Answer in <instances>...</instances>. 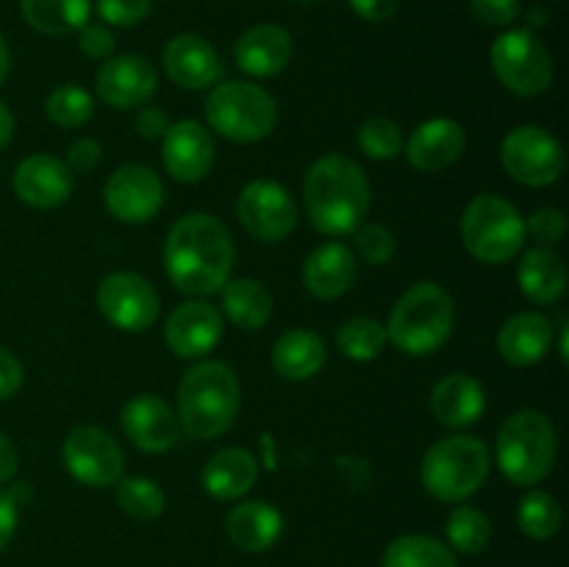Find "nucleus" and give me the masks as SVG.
<instances>
[{
  "instance_id": "72a5a7b5",
  "label": "nucleus",
  "mask_w": 569,
  "mask_h": 567,
  "mask_svg": "<svg viewBox=\"0 0 569 567\" xmlns=\"http://www.w3.org/2000/svg\"><path fill=\"white\" fill-rule=\"evenodd\" d=\"M117 487V506L133 520H156L164 511L167 498L164 489L144 476H126L114 484Z\"/></svg>"
},
{
  "instance_id": "a18cd8bd",
  "label": "nucleus",
  "mask_w": 569,
  "mask_h": 567,
  "mask_svg": "<svg viewBox=\"0 0 569 567\" xmlns=\"http://www.w3.org/2000/svg\"><path fill=\"white\" fill-rule=\"evenodd\" d=\"M133 128H137L139 137L161 139L167 128H170V117H167L161 109H156V106H142L137 120H133Z\"/></svg>"
},
{
  "instance_id": "f8f14e48",
  "label": "nucleus",
  "mask_w": 569,
  "mask_h": 567,
  "mask_svg": "<svg viewBox=\"0 0 569 567\" xmlns=\"http://www.w3.org/2000/svg\"><path fill=\"white\" fill-rule=\"evenodd\" d=\"M159 292L139 272H111L98 287L100 315L120 331H148L159 317Z\"/></svg>"
},
{
  "instance_id": "6ab92c4d",
  "label": "nucleus",
  "mask_w": 569,
  "mask_h": 567,
  "mask_svg": "<svg viewBox=\"0 0 569 567\" xmlns=\"http://www.w3.org/2000/svg\"><path fill=\"white\" fill-rule=\"evenodd\" d=\"M14 192L22 203L33 206V209H56V206L67 203L72 195V172L67 165L56 156L33 153L17 165Z\"/></svg>"
},
{
  "instance_id": "423d86ee",
  "label": "nucleus",
  "mask_w": 569,
  "mask_h": 567,
  "mask_svg": "<svg viewBox=\"0 0 569 567\" xmlns=\"http://www.w3.org/2000/svg\"><path fill=\"white\" fill-rule=\"evenodd\" d=\"M492 456L483 439L470 434H453L428 448L420 478L428 493L439 500H465L487 484Z\"/></svg>"
},
{
  "instance_id": "864d4df0",
  "label": "nucleus",
  "mask_w": 569,
  "mask_h": 567,
  "mask_svg": "<svg viewBox=\"0 0 569 567\" xmlns=\"http://www.w3.org/2000/svg\"><path fill=\"white\" fill-rule=\"evenodd\" d=\"M9 64H11L9 44H6L3 33H0V83H3V81H6V76H9Z\"/></svg>"
},
{
  "instance_id": "ddd939ff",
  "label": "nucleus",
  "mask_w": 569,
  "mask_h": 567,
  "mask_svg": "<svg viewBox=\"0 0 569 567\" xmlns=\"http://www.w3.org/2000/svg\"><path fill=\"white\" fill-rule=\"evenodd\" d=\"M237 217L250 237L281 242L298 226V203L278 181H250L237 200Z\"/></svg>"
},
{
  "instance_id": "5fc2aeb1",
  "label": "nucleus",
  "mask_w": 569,
  "mask_h": 567,
  "mask_svg": "<svg viewBox=\"0 0 569 567\" xmlns=\"http://www.w3.org/2000/svg\"><path fill=\"white\" fill-rule=\"evenodd\" d=\"M292 3H303V6H309V3H320V0H292Z\"/></svg>"
},
{
  "instance_id": "b1692460",
  "label": "nucleus",
  "mask_w": 569,
  "mask_h": 567,
  "mask_svg": "<svg viewBox=\"0 0 569 567\" xmlns=\"http://www.w3.org/2000/svg\"><path fill=\"white\" fill-rule=\"evenodd\" d=\"M553 348V322L539 311L511 315L498 331V354L509 365L528 367L542 361Z\"/></svg>"
},
{
  "instance_id": "bb28decb",
  "label": "nucleus",
  "mask_w": 569,
  "mask_h": 567,
  "mask_svg": "<svg viewBox=\"0 0 569 567\" xmlns=\"http://www.w3.org/2000/svg\"><path fill=\"white\" fill-rule=\"evenodd\" d=\"M517 284L528 300L539 306L559 304L567 292V265L553 248H531L520 256Z\"/></svg>"
},
{
  "instance_id": "f257e3e1",
  "label": "nucleus",
  "mask_w": 569,
  "mask_h": 567,
  "mask_svg": "<svg viewBox=\"0 0 569 567\" xmlns=\"http://www.w3.org/2000/svg\"><path fill=\"white\" fill-rule=\"evenodd\" d=\"M233 259L237 250L231 231L214 215H183L167 233L164 270L170 281L192 298H206L222 289L231 278Z\"/></svg>"
},
{
  "instance_id": "ea45409f",
  "label": "nucleus",
  "mask_w": 569,
  "mask_h": 567,
  "mask_svg": "<svg viewBox=\"0 0 569 567\" xmlns=\"http://www.w3.org/2000/svg\"><path fill=\"white\" fill-rule=\"evenodd\" d=\"M153 0H98V14L106 26L133 28L150 14Z\"/></svg>"
},
{
  "instance_id": "c85d7f7f",
  "label": "nucleus",
  "mask_w": 569,
  "mask_h": 567,
  "mask_svg": "<svg viewBox=\"0 0 569 567\" xmlns=\"http://www.w3.org/2000/svg\"><path fill=\"white\" fill-rule=\"evenodd\" d=\"M326 365V342L309 328H292L272 345V367L289 381H309Z\"/></svg>"
},
{
  "instance_id": "2f4dec72",
  "label": "nucleus",
  "mask_w": 569,
  "mask_h": 567,
  "mask_svg": "<svg viewBox=\"0 0 569 567\" xmlns=\"http://www.w3.org/2000/svg\"><path fill=\"white\" fill-rule=\"evenodd\" d=\"M381 567H459L456 554L426 534H406L389 543Z\"/></svg>"
},
{
  "instance_id": "f3484780",
  "label": "nucleus",
  "mask_w": 569,
  "mask_h": 567,
  "mask_svg": "<svg viewBox=\"0 0 569 567\" xmlns=\"http://www.w3.org/2000/svg\"><path fill=\"white\" fill-rule=\"evenodd\" d=\"M164 339L181 359H200L222 339V315L206 300H187L176 306L164 328Z\"/></svg>"
},
{
  "instance_id": "393cba45",
  "label": "nucleus",
  "mask_w": 569,
  "mask_h": 567,
  "mask_svg": "<svg viewBox=\"0 0 569 567\" xmlns=\"http://www.w3.org/2000/svg\"><path fill=\"white\" fill-rule=\"evenodd\" d=\"M283 517L267 500H244L226 517V534L244 554H264L281 539Z\"/></svg>"
},
{
  "instance_id": "9d476101",
  "label": "nucleus",
  "mask_w": 569,
  "mask_h": 567,
  "mask_svg": "<svg viewBox=\"0 0 569 567\" xmlns=\"http://www.w3.org/2000/svg\"><path fill=\"white\" fill-rule=\"evenodd\" d=\"M503 170L522 187H550L565 172V148L539 126H520L506 133L500 145Z\"/></svg>"
},
{
  "instance_id": "a878e982",
  "label": "nucleus",
  "mask_w": 569,
  "mask_h": 567,
  "mask_svg": "<svg viewBox=\"0 0 569 567\" xmlns=\"http://www.w3.org/2000/svg\"><path fill=\"white\" fill-rule=\"evenodd\" d=\"M483 409H487L483 384L467 372H450L431 392L433 417L448 428L472 426L483 415Z\"/></svg>"
},
{
  "instance_id": "cd10ccee",
  "label": "nucleus",
  "mask_w": 569,
  "mask_h": 567,
  "mask_svg": "<svg viewBox=\"0 0 569 567\" xmlns=\"http://www.w3.org/2000/svg\"><path fill=\"white\" fill-rule=\"evenodd\" d=\"M259 461L244 448H222L206 461L203 489L217 500H237L253 489Z\"/></svg>"
},
{
  "instance_id": "09e8293b",
  "label": "nucleus",
  "mask_w": 569,
  "mask_h": 567,
  "mask_svg": "<svg viewBox=\"0 0 569 567\" xmlns=\"http://www.w3.org/2000/svg\"><path fill=\"white\" fill-rule=\"evenodd\" d=\"M17 517H20V509H17L14 500L9 498L6 489H0V550L11 543L17 531Z\"/></svg>"
},
{
  "instance_id": "49530a36",
  "label": "nucleus",
  "mask_w": 569,
  "mask_h": 567,
  "mask_svg": "<svg viewBox=\"0 0 569 567\" xmlns=\"http://www.w3.org/2000/svg\"><path fill=\"white\" fill-rule=\"evenodd\" d=\"M22 387V365L14 354L0 348V400H9Z\"/></svg>"
},
{
  "instance_id": "8fccbe9b",
  "label": "nucleus",
  "mask_w": 569,
  "mask_h": 567,
  "mask_svg": "<svg viewBox=\"0 0 569 567\" xmlns=\"http://www.w3.org/2000/svg\"><path fill=\"white\" fill-rule=\"evenodd\" d=\"M17 465H20V459H17L14 442H11V439L0 431V484H6L14 478Z\"/></svg>"
},
{
  "instance_id": "e433bc0d",
  "label": "nucleus",
  "mask_w": 569,
  "mask_h": 567,
  "mask_svg": "<svg viewBox=\"0 0 569 567\" xmlns=\"http://www.w3.org/2000/svg\"><path fill=\"white\" fill-rule=\"evenodd\" d=\"M44 115H48V120L59 128H81L92 120L94 100L87 89L64 83V87H56L53 92L48 94Z\"/></svg>"
},
{
  "instance_id": "f03ea898",
  "label": "nucleus",
  "mask_w": 569,
  "mask_h": 567,
  "mask_svg": "<svg viewBox=\"0 0 569 567\" xmlns=\"http://www.w3.org/2000/svg\"><path fill=\"white\" fill-rule=\"evenodd\" d=\"M303 195L311 226L328 237L353 233L370 215V181L348 156L331 153L317 159L306 172Z\"/></svg>"
},
{
  "instance_id": "4be33fe9",
  "label": "nucleus",
  "mask_w": 569,
  "mask_h": 567,
  "mask_svg": "<svg viewBox=\"0 0 569 567\" xmlns=\"http://www.w3.org/2000/svg\"><path fill=\"white\" fill-rule=\"evenodd\" d=\"M233 59H237L239 70L248 72V76H278L289 64V59H292V37H289L287 28L261 22V26L248 28L237 39Z\"/></svg>"
},
{
  "instance_id": "de8ad7c7",
  "label": "nucleus",
  "mask_w": 569,
  "mask_h": 567,
  "mask_svg": "<svg viewBox=\"0 0 569 567\" xmlns=\"http://www.w3.org/2000/svg\"><path fill=\"white\" fill-rule=\"evenodd\" d=\"M350 6L367 22H383L398 11V0H350Z\"/></svg>"
},
{
  "instance_id": "2eb2a0df",
  "label": "nucleus",
  "mask_w": 569,
  "mask_h": 567,
  "mask_svg": "<svg viewBox=\"0 0 569 567\" xmlns=\"http://www.w3.org/2000/svg\"><path fill=\"white\" fill-rule=\"evenodd\" d=\"M94 89L111 109H133L153 98L159 89V76L142 56H109L94 76Z\"/></svg>"
},
{
  "instance_id": "58836bf2",
  "label": "nucleus",
  "mask_w": 569,
  "mask_h": 567,
  "mask_svg": "<svg viewBox=\"0 0 569 567\" xmlns=\"http://www.w3.org/2000/svg\"><path fill=\"white\" fill-rule=\"evenodd\" d=\"M356 253L361 261L372 267H383L395 256V237L392 231H387L378 222H370V226L356 228Z\"/></svg>"
},
{
  "instance_id": "20e7f679",
  "label": "nucleus",
  "mask_w": 569,
  "mask_h": 567,
  "mask_svg": "<svg viewBox=\"0 0 569 567\" xmlns=\"http://www.w3.org/2000/svg\"><path fill=\"white\" fill-rule=\"evenodd\" d=\"M456 306L445 287L433 281L415 284L395 304L387 322V339L406 356H428L453 334Z\"/></svg>"
},
{
  "instance_id": "4c0bfd02",
  "label": "nucleus",
  "mask_w": 569,
  "mask_h": 567,
  "mask_svg": "<svg viewBox=\"0 0 569 567\" xmlns=\"http://www.w3.org/2000/svg\"><path fill=\"white\" fill-rule=\"evenodd\" d=\"M359 148L370 159H395L403 150V133H400L398 122L389 120V117H370L359 128Z\"/></svg>"
},
{
  "instance_id": "0eeeda50",
  "label": "nucleus",
  "mask_w": 569,
  "mask_h": 567,
  "mask_svg": "<svg viewBox=\"0 0 569 567\" xmlns=\"http://www.w3.org/2000/svg\"><path fill=\"white\" fill-rule=\"evenodd\" d=\"M461 239L470 256L483 265H503L526 248V220L500 195H478L461 215Z\"/></svg>"
},
{
  "instance_id": "c9c22d12",
  "label": "nucleus",
  "mask_w": 569,
  "mask_h": 567,
  "mask_svg": "<svg viewBox=\"0 0 569 567\" xmlns=\"http://www.w3.org/2000/svg\"><path fill=\"white\" fill-rule=\"evenodd\" d=\"M448 539L450 550L459 554H481L492 539V523L476 506H456L448 517Z\"/></svg>"
},
{
  "instance_id": "aec40b11",
  "label": "nucleus",
  "mask_w": 569,
  "mask_h": 567,
  "mask_svg": "<svg viewBox=\"0 0 569 567\" xmlns=\"http://www.w3.org/2000/svg\"><path fill=\"white\" fill-rule=\"evenodd\" d=\"M467 148L465 126L450 117H433L422 126L415 128V133L406 142V159L415 170L420 172H439L461 159Z\"/></svg>"
},
{
  "instance_id": "7ed1b4c3",
  "label": "nucleus",
  "mask_w": 569,
  "mask_h": 567,
  "mask_svg": "<svg viewBox=\"0 0 569 567\" xmlns=\"http://www.w3.org/2000/svg\"><path fill=\"white\" fill-rule=\"evenodd\" d=\"M239 378L226 361H200L178 387V426L194 439L222 437L239 415Z\"/></svg>"
},
{
  "instance_id": "39448f33",
  "label": "nucleus",
  "mask_w": 569,
  "mask_h": 567,
  "mask_svg": "<svg viewBox=\"0 0 569 567\" xmlns=\"http://www.w3.org/2000/svg\"><path fill=\"white\" fill-rule=\"evenodd\" d=\"M559 454L556 426L542 411H517L500 426L495 459L503 476L517 487H533L553 470Z\"/></svg>"
},
{
  "instance_id": "6e6552de",
  "label": "nucleus",
  "mask_w": 569,
  "mask_h": 567,
  "mask_svg": "<svg viewBox=\"0 0 569 567\" xmlns=\"http://www.w3.org/2000/svg\"><path fill=\"white\" fill-rule=\"evenodd\" d=\"M206 120L231 142H259L276 128L278 106L259 83L226 81L206 100Z\"/></svg>"
},
{
  "instance_id": "37998d69",
  "label": "nucleus",
  "mask_w": 569,
  "mask_h": 567,
  "mask_svg": "<svg viewBox=\"0 0 569 567\" xmlns=\"http://www.w3.org/2000/svg\"><path fill=\"white\" fill-rule=\"evenodd\" d=\"M100 156H103V148H100L98 139H78V142L70 145V150H67V170L72 172V176H87V172H92L94 167L100 165Z\"/></svg>"
},
{
  "instance_id": "a211bd4d",
  "label": "nucleus",
  "mask_w": 569,
  "mask_h": 567,
  "mask_svg": "<svg viewBox=\"0 0 569 567\" xmlns=\"http://www.w3.org/2000/svg\"><path fill=\"white\" fill-rule=\"evenodd\" d=\"M122 431L144 454H164L178 442V417L170 406L156 395H133L122 406Z\"/></svg>"
},
{
  "instance_id": "a19ab883",
  "label": "nucleus",
  "mask_w": 569,
  "mask_h": 567,
  "mask_svg": "<svg viewBox=\"0 0 569 567\" xmlns=\"http://www.w3.org/2000/svg\"><path fill=\"white\" fill-rule=\"evenodd\" d=\"M526 233H531V237L542 245L559 242L567 233L565 211L556 209V206H542V209H537L526 220Z\"/></svg>"
},
{
  "instance_id": "1a4fd4ad",
  "label": "nucleus",
  "mask_w": 569,
  "mask_h": 567,
  "mask_svg": "<svg viewBox=\"0 0 569 567\" xmlns=\"http://www.w3.org/2000/svg\"><path fill=\"white\" fill-rule=\"evenodd\" d=\"M489 56L498 81L520 98H539L553 83V56L528 28L500 33Z\"/></svg>"
},
{
  "instance_id": "473e14b6",
  "label": "nucleus",
  "mask_w": 569,
  "mask_h": 567,
  "mask_svg": "<svg viewBox=\"0 0 569 567\" xmlns=\"http://www.w3.org/2000/svg\"><path fill=\"white\" fill-rule=\"evenodd\" d=\"M387 342V326H381L372 317H350L337 328L339 350L353 361L378 359Z\"/></svg>"
},
{
  "instance_id": "c03bdc74",
  "label": "nucleus",
  "mask_w": 569,
  "mask_h": 567,
  "mask_svg": "<svg viewBox=\"0 0 569 567\" xmlns=\"http://www.w3.org/2000/svg\"><path fill=\"white\" fill-rule=\"evenodd\" d=\"M78 48H81L83 56L89 59L106 61L111 53H114V33L106 26H83L81 33H78Z\"/></svg>"
},
{
  "instance_id": "603ef678",
  "label": "nucleus",
  "mask_w": 569,
  "mask_h": 567,
  "mask_svg": "<svg viewBox=\"0 0 569 567\" xmlns=\"http://www.w3.org/2000/svg\"><path fill=\"white\" fill-rule=\"evenodd\" d=\"M6 493H9V498L14 500L17 509H20V506H26L28 500H31V484H28V481H17L14 487H9V489H6Z\"/></svg>"
},
{
  "instance_id": "f704fd0d",
  "label": "nucleus",
  "mask_w": 569,
  "mask_h": 567,
  "mask_svg": "<svg viewBox=\"0 0 569 567\" xmlns=\"http://www.w3.org/2000/svg\"><path fill=\"white\" fill-rule=\"evenodd\" d=\"M561 520V506L553 495L542 493V489H533L517 506V523H520L522 534L531 539H550L559 534Z\"/></svg>"
},
{
  "instance_id": "dca6fc26",
  "label": "nucleus",
  "mask_w": 569,
  "mask_h": 567,
  "mask_svg": "<svg viewBox=\"0 0 569 567\" xmlns=\"http://www.w3.org/2000/svg\"><path fill=\"white\" fill-rule=\"evenodd\" d=\"M161 161L176 181L194 183L214 165V139L198 120H178L161 137Z\"/></svg>"
},
{
  "instance_id": "7c9ffc66",
  "label": "nucleus",
  "mask_w": 569,
  "mask_h": 567,
  "mask_svg": "<svg viewBox=\"0 0 569 567\" xmlns=\"http://www.w3.org/2000/svg\"><path fill=\"white\" fill-rule=\"evenodd\" d=\"M20 6L28 26L44 37L81 31L92 11L89 0H20Z\"/></svg>"
},
{
  "instance_id": "3c124183",
  "label": "nucleus",
  "mask_w": 569,
  "mask_h": 567,
  "mask_svg": "<svg viewBox=\"0 0 569 567\" xmlns=\"http://www.w3.org/2000/svg\"><path fill=\"white\" fill-rule=\"evenodd\" d=\"M11 137H14V115H11L9 106L0 100V148H6V145L11 142Z\"/></svg>"
},
{
  "instance_id": "c756f323",
  "label": "nucleus",
  "mask_w": 569,
  "mask_h": 567,
  "mask_svg": "<svg viewBox=\"0 0 569 567\" xmlns=\"http://www.w3.org/2000/svg\"><path fill=\"white\" fill-rule=\"evenodd\" d=\"M272 295L256 278H228L222 284V311L244 331L267 326L272 317Z\"/></svg>"
},
{
  "instance_id": "5701e85b",
  "label": "nucleus",
  "mask_w": 569,
  "mask_h": 567,
  "mask_svg": "<svg viewBox=\"0 0 569 567\" xmlns=\"http://www.w3.org/2000/svg\"><path fill=\"white\" fill-rule=\"evenodd\" d=\"M359 272L353 250L342 242H326L303 265V287L315 295L317 300H337L350 292Z\"/></svg>"
},
{
  "instance_id": "4468645a",
  "label": "nucleus",
  "mask_w": 569,
  "mask_h": 567,
  "mask_svg": "<svg viewBox=\"0 0 569 567\" xmlns=\"http://www.w3.org/2000/svg\"><path fill=\"white\" fill-rule=\"evenodd\" d=\"M106 209L120 222H148L159 215L164 203V183L150 167L144 165H122L111 172L103 189Z\"/></svg>"
},
{
  "instance_id": "412c9836",
  "label": "nucleus",
  "mask_w": 569,
  "mask_h": 567,
  "mask_svg": "<svg viewBox=\"0 0 569 567\" xmlns=\"http://www.w3.org/2000/svg\"><path fill=\"white\" fill-rule=\"evenodd\" d=\"M161 67L167 78L181 89H206L220 78L222 64L217 50L194 33H178L164 44Z\"/></svg>"
},
{
  "instance_id": "79ce46f5",
  "label": "nucleus",
  "mask_w": 569,
  "mask_h": 567,
  "mask_svg": "<svg viewBox=\"0 0 569 567\" xmlns=\"http://www.w3.org/2000/svg\"><path fill=\"white\" fill-rule=\"evenodd\" d=\"M472 17L489 28H506L520 17V0H470Z\"/></svg>"
},
{
  "instance_id": "9b49d317",
  "label": "nucleus",
  "mask_w": 569,
  "mask_h": 567,
  "mask_svg": "<svg viewBox=\"0 0 569 567\" xmlns=\"http://www.w3.org/2000/svg\"><path fill=\"white\" fill-rule=\"evenodd\" d=\"M61 456H64L70 476L92 489L111 487L120 481L122 470H126V454H122L120 442L98 426L72 428L67 434Z\"/></svg>"
}]
</instances>
